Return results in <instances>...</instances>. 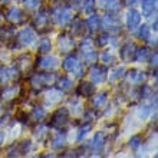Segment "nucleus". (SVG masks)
<instances>
[{"mask_svg": "<svg viewBox=\"0 0 158 158\" xmlns=\"http://www.w3.org/2000/svg\"><path fill=\"white\" fill-rule=\"evenodd\" d=\"M104 145H105V134L96 132V135L94 137V139H92V142H91V147L95 151H99L104 148Z\"/></svg>", "mask_w": 158, "mask_h": 158, "instance_id": "obj_18", "label": "nucleus"}, {"mask_svg": "<svg viewBox=\"0 0 158 158\" xmlns=\"http://www.w3.org/2000/svg\"><path fill=\"white\" fill-rule=\"evenodd\" d=\"M109 13H117L122 9V2L121 0H104L102 4Z\"/></svg>", "mask_w": 158, "mask_h": 158, "instance_id": "obj_17", "label": "nucleus"}, {"mask_svg": "<svg viewBox=\"0 0 158 158\" xmlns=\"http://www.w3.org/2000/svg\"><path fill=\"white\" fill-rule=\"evenodd\" d=\"M141 142H142L141 137H139V135H135V137H132V138H131V139H129L128 145L131 147L132 150H138V148L141 147Z\"/></svg>", "mask_w": 158, "mask_h": 158, "instance_id": "obj_33", "label": "nucleus"}, {"mask_svg": "<svg viewBox=\"0 0 158 158\" xmlns=\"http://www.w3.org/2000/svg\"><path fill=\"white\" fill-rule=\"evenodd\" d=\"M63 69L65 71H69V72H73L76 69V68L81 65L79 63V60H78V58L76 56H73V55H71V56H68L65 60H63Z\"/></svg>", "mask_w": 158, "mask_h": 158, "instance_id": "obj_16", "label": "nucleus"}, {"mask_svg": "<svg viewBox=\"0 0 158 158\" xmlns=\"http://www.w3.org/2000/svg\"><path fill=\"white\" fill-rule=\"evenodd\" d=\"M85 23L83 22H81V20H76L75 23H73V26H72V32L73 33H82L83 30H85Z\"/></svg>", "mask_w": 158, "mask_h": 158, "instance_id": "obj_36", "label": "nucleus"}, {"mask_svg": "<svg viewBox=\"0 0 158 158\" xmlns=\"http://www.w3.org/2000/svg\"><path fill=\"white\" fill-rule=\"evenodd\" d=\"M150 92H151V88L148 86V85H142L141 88V91H139V98H147V96L150 95Z\"/></svg>", "mask_w": 158, "mask_h": 158, "instance_id": "obj_38", "label": "nucleus"}, {"mask_svg": "<svg viewBox=\"0 0 158 158\" xmlns=\"http://www.w3.org/2000/svg\"><path fill=\"white\" fill-rule=\"evenodd\" d=\"M46 99H48V102L50 105L55 104V102H59L62 99V91L60 89H50L48 92V95H46Z\"/></svg>", "mask_w": 158, "mask_h": 158, "instance_id": "obj_21", "label": "nucleus"}, {"mask_svg": "<svg viewBox=\"0 0 158 158\" xmlns=\"http://www.w3.org/2000/svg\"><path fill=\"white\" fill-rule=\"evenodd\" d=\"M157 0H142L141 2V9H142V15L145 17H150L155 13L157 9Z\"/></svg>", "mask_w": 158, "mask_h": 158, "instance_id": "obj_12", "label": "nucleus"}, {"mask_svg": "<svg viewBox=\"0 0 158 158\" xmlns=\"http://www.w3.org/2000/svg\"><path fill=\"white\" fill-rule=\"evenodd\" d=\"M148 58H150V50L147 49V48H141V49H137V52H135V60L139 63L142 62H147L148 60Z\"/></svg>", "mask_w": 158, "mask_h": 158, "instance_id": "obj_23", "label": "nucleus"}, {"mask_svg": "<svg viewBox=\"0 0 158 158\" xmlns=\"http://www.w3.org/2000/svg\"><path fill=\"white\" fill-rule=\"evenodd\" d=\"M36 66L40 69H53L58 66V58L55 56H46V58H39L36 60Z\"/></svg>", "mask_w": 158, "mask_h": 158, "instance_id": "obj_8", "label": "nucleus"}, {"mask_svg": "<svg viewBox=\"0 0 158 158\" xmlns=\"http://www.w3.org/2000/svg\"><path fill=\"white\" fill-rule=\"evenodd\" d=\"M137 2H138V0H127V3H128L129 6H132V4H135Z\"/></svg>", "mask_w": 158, "mask_h": 158, "instance_id": "obj_45", "label": "nucleus"}, {"mask_svg": "<svg viewBox=\"0 0 158 158\" xmlns=\"http://www.w3.org/2000/svg\"><path fill=\"white\" fill-rule=\"evenodd\" d=\"M91 79L94 83H102L106 79V75H108V69L105 66H94L91 69Z\"/></svg>", "mask_w": 158, "mask_h": 158, "instance_id": "obj_6", "label": "nucleus"}, {"mask_svg": "<svg viewBox=\"0 0 158 158\" xmlns=\"http://www.w3.org/2000/svg\"><path fill=\"white\" fill-rule=\"evenodd\" d=\"M106 99H108V92H99L94 96V105L96 108H102L106 104Z\"/></svg>", "mask_w": 158, "mask_h": 158, "instance_id": "obj_22", "label": "nucleus"}, {"mask_svg": "<svg viewBox=\"0 0 158 158\" xmlns=\"http://www.w3.org/2000/svg\"><path fill=\"white\" fill-rule=\"evenodd\" d=\"M141 23V13L135 10V9H131L127 15V29L128 30H134L137 29Z\"/></svg>", "mask_w": 158, "mask_h": 158, "instance_id": "obj_5", "label": "nucleus"}, {"mask_svg": "<svg viewBox=\"0 0 158 158\" xmlns=\"http://www.w3.org/2000/svg\"><path fill=\"white\" fill-rule=\"evenodd\" d=\"M152 29H154V30H157V20H155L154 23H152Z\"/></svg>", "mask_w": 158, "mask_h": 158, "instance_id": "obj_46", "label": "nucleus"}, {"mask_svg": "<svg viewBox=\"0 0 158 158\" xmlns=\"http://www.w3.org/2000/svg\"><path fill=\"white\" fill-rule=\"evenodd\" d=\"M10 79H12V73H10V69H9V68L2 66V68H0V85H4V83H7Z\"/></svg>", "mask_w": 158, "mask_h": 158, "instance_id": "obj_27", "label": "nucleus"}, {"mask_svg": "<svg viewBox=\"0 0 158 158\" xmlns=\"http://www.w3.org/2000/svg\"><path fill=\"white\" fill-rule=\"evenodd\" d=\"M3 141H4V132H0V145L3 144Z\"/></svg>", "mask_w": 158, "mask_h": 158, "instance_id": "obj_44", "label": "nucleus"}, {"mask_svg": "<svg viewBox=\"0 0 158 158\" xmlns=\"http://www.w3.org/2000/svg\"><path fill=\"white\" fill-rule=\"evenodd\" d=\"M68 121H69V111L66 108H59L58 111H55L50 118V127L62 128L63 125L68 124Z\"/></svg>", "mask_w": 158, "mask_h": 158, "instance_id": "obj_1", "label": "nucleus"}, {"mask_svg": "<svg viewBox=\"0 0 158 158\" xmlns=\"http://www.w3.org/2000/svg\"><path fill=\"white\" fill-rule=\"evenodd\" d=\"M128 76H129V81H131L134 85H141L147 79L145 72L138 71V69H131V71L128 72Z\"/></svg>", "mask_w": 158, "mask_h": 158, "instance_id": "obj_13", "label": "nucleus"}, {"mask_svg": "<svg viewBox=\"0 0 158 158\" xmlns=\"http://www.w3.org/2000/svg\"><path fill=\"white\" fill-rule=\"evenodd\" d=\"M95 94V85L91 82H82L76 89V95L79 96H92Z\"/></svg>", "mask_w": 158, "mask_h": 158, "instance_id": "obj_11", "label": "nucleus"}, {"mask_svg": "<svg viewBox=\"0 0 158 158\" xmlns=\"http://www.w3.org/2000/svg\"><path fill=\"white\" fill-rule=\"evenodd\" d=\"M32 117L35 121H43L46 117V109L43 106H35L33 112H32Z\"/></svg>", "mask_w": 158, "mask_h": 158, "instance_id": "obj_28", "label": "nucleus"}, {"mask_svg": "<svg viewBox=\"0 0 158 158\" xmlns=\"http://www.w3.org/2000/svg\"><path fill=\"white\" fill-rule=\"evenodd\" d=\"M83 59H85V62L86 63H94V62L98 60V53H96L95 50L85 52V53H83Z\"/></svg>", "mask_w": 158, "mask_h": 158, "instance_id": "obj_32", "label": "nucleus"}, {"mask_svg": "<svg viewBox=\"0 0 158 158\" xmlns=\"http://www.w3.org/2000/svg\"><path fill=\"white\" fill-rule=\"evenodd\" d=\"M65 145H66V131H65V129H60V131L55 135L53 139H52L50 147H52L53 150H62Z\"/></svg>", "mask_w": 158, "mask_h": 158, "instance_id": "obj_9", "label": "nucleus"}, {"mask_svg": "<svg viewBox=\"0 0 158 158\" xmlns=\"http://www.w3.org/2000/svg\"><path fill=\"white\" fill-rule=\"evenodd\" d=\"M89 50H94V45H92V42L91 40H85L82 43V52L85 53V52H89Z\"/></svg>", "mask_w": 158, "mask_h": 158, "instance_id": "obj_39", "label": "nucleus"}, {"mask_svg": "<svg viewBox=\"0 0 158 158\" xmlns=\"http://www.w3.org/2000/svg\"><path fill=\"white\" fill-rule=\"evenodd\" d=\"M6 16H7V20L12 22V23H20L25 19V13L22 12V9L19 7H10Z\"/></svg>", "mask_w": 158, "mask_h": 158, "instance_id": "obj_10", "label": "nucleus"}, {"mask_svg": "<svg viewBox=\"0 0 158 158\" xmlns=\"http://www.w3.org/2000/svg\"><path fill=\"white\" fill-rule=\"evenodd\" d=\"M135 52H137V48L134 43H125L119 50V56L125 62H131L135 58Z\"/></svg>", "mask_w": 158, "mask_h": 158, "instance_id": "obj_7", "label": "nucleus"}, {"mask_svg": "<svg viewBox=\"0 0 158 158\" xmlns=\"http://www.w3.org/2000/svg\"><path fill=\"white\" fill-rule=\"evenodd\" d=\"M39 0H26V7L27 9H35L39 6Z\"/></svg>", "mask_w": 158, "mask_h": 158, "instance_id": "obj_40", "label": "nucleus"}, {"mask_svg": "<svg viewBox=\"0 0 158 158\" xmlns=\"http://www.w3.org/2000/svg\"><path fill=\"white\" fill-rule=\"evenodd\" d=\"M73 48V39L68 38L66 35L59 36V49L60 52H71Z\"/></svg>", "mask_w": 158, "mask_h": 158, "instance_id": "obj_15", "label": "nucleus"}, {"mask_svg": "<svg viewBox=\"0 0 158 158\" xmlns=\"http://www.w3.org/2000/svg\"><path fill=\"white\" fill-rule=\"evenodd\" d=\"M151 55V66L157 68V52H154V53H150Z\"/></svg>", "mask_w": 158, "mask_h": 158, "instance_id": "obj_43", "label": "nucleus"}, {"mask_svg": "<svg viewBox=\"0 0 158 158\" xmlns=\"http://www.w3.org/2000/svg\"><path fill=\"white\" fill-rule=\"evenodd\" d=\"M29 117H27V114L25 112H19L17 114V121H20V122H27Z\"/></svg>", "mask_w": 158, "mask_h": 158, "instance_id": "obj_41", "label": "nucleus"}, {"mask_svg": "<svg viewBox=\"0 0 158 158\" xmlns=\"http://www.w3.org/2000/svg\"><path fill=\"white\" fill-rule=\"evenodd\" d=\"M151 111H152L151 105H144V106H141V109H139V114H138L139 119H145V118L151 114Z\"/></svg>", "mask_w": 158, "mask_h": 158, "instance_id": "obj_34", "label": "nucleus"}, {"mask_svg": "<svg viewBox=\"0 0 158 158\" xmlns=\"http://www.w3.org/2000/svg\"><path fill=\"white\" fill-rule=\"evenodd\" d=\"M91 128H92L91 124H86L85 127H82V128H81V131H79V134H78V141H82L83 137H85V135L91 131Z\"/></svg>", "mask_w": 158, "mask_h": 158, "instance_id": "obj_37", "label": "nucleus"}, {"mask_svg": "<svg viewBox=\"0 0 158 158\" xmlns=\"http://www.w3.org/2000/svg\"><path fill=\"white\" fill-rule=\"evenodd\" d=\"M17 92H19V88L17 86H6L3 88V91H2V98L4 101H10L13 98H16Z\"/></svg>", "mask_w": 158, "mask_h": 158, "instance_id": "obj_19", "label": "nucleus"}, {"mask_svg": "<svg viewBox=\"0 0 158 158\" xmlns=\"http://www.w3.org/2000/svg\"><path fill=\"white\" fill-rule=\"evenodd\" d=\"M101 26L105 27L109 32H117V30H121V22L117 16H114L112 13H109L104 17V20H101Z\"/></svg>", "mask_w": 158, "mask_h": 158, "instance_id": "obj_4", "label": "nucleus"}, {"mask_svg": "<svg viewBox=\"0 0 158 158\" xmlns=\"http://www.w3.org/2000/svg\"><path fill=\"white\" fill-rule=\"evenodd\" d=\"M59 89L60 91H71L72 88H73V82H72L69 78H60L59 79Z\"/></svg>", "mask_w": 158, "mask_h": 158, "instance_id": "obj_29", "label": "nucleus"}, {"mask_svg": "<svg viewBox=\"0 0 158 158\" xmlns=\"http://www.w3.org/2000/svg\"><path fill=\"white\" fill-rule=\"evenodd\" d=\"M86 27L89 29V32H95L101 27V17L95 13H91L89 17L86 19Z\"/></svg>", "mask_w": 158, "mask_h": 158, "instance_id": "obj_14", "label": "nucleus"}, {"mask_svg": "<svg viewBox=\"0 0 158 158\" xmlns=\"http://www.w3.org/2000/svg\"><path fill=\"white\" fill-rule=\"evenodd\" d=\"M3 3H9V2H12V0H2Z\"/></svg>", "mask_w": 158, "mask_h": 158, "instance_id": "obj_48", "label": "nucleus"}, {"mask_svg": "<svg viewBox=\"0 0 158 158\" xmlns=\"http://www.w3.org/2000/svg\"><path fill=\"white\" fill-rule=\"evenodd\" d=\"M125 71H127V69H125L124 66H119V68H117V69H114V72L109 75V81H111V82H118V81L125 75Z\"/></svg>", "mask_w": 158, "mask_h": 158, "instance_id": "obj_26", "label": "nucleus"}, {"mask_svg": "<svg viewBox=\"0 0 158 158\" xmlns=\"http://www.w3.org/2000/svg\"><path fill=\"white\" fill-rule=\"evenodd\" d=\"M109 40H111V39H109V33H102V35H99V36L96 38L95 43L98 46H105Z\"/></svg>", "mask_w": 158, "mask_h": 158, "instance_id": "obj_35", "label": "nucleus"}, {"mask_svg": "<svg viewBox=\"0 0 158 158\" xmlns=\"http://www.w3.org/2000/svg\"><path fill=\"white\" fill-rule=\"evenodd\" d=\"M53 19L60 27L65 26L72 20V9L71 7H59L55 10L53 13Z\"/></svg>", "mask_w": 158, "mask_h": 158, "instance_id": "obj_2", "label": "nucleus"}, {"mask_svg": "<svg viewBox=\"0 0 158 158\" xmlns=\"http://www.w3.org/2000/svg\"><path fill=\"white\" fill-rule=\"evenodd\" d=\"M48 20H49V16H48V12L46 10H42L39 15H36V17H35V22L33 25L36 26V27H43V26L48 25Z\"/></svg>", "mask_w": 158, "mask_h": 158, "instance_id": "obj_20", "label": "nucleus"}, {"mask_svg": "<svg viewBox=\"0 0 158 158\" xmlns=\"http://www.w3.org/2000/svg\"><path fill=\"white\" fill-rule=\"evenodd\" d=\"M2 22H3V13L0 12V25H2Z\"/></svg>", "mask_w": 158, "mask_h": 158, "instance_id": "obj_47", "label": "nucleus"}, {"mask_svg": "<svg viewBox=\"0 0 158 158\" xmlns=\"http://www.w3.org/2000/svg\"><path fill=\"white\" fill-rule=\"evenodd\" d=\"M36 39V33H35V30L32 27H26L23 29L22 32H19L17 35V38L15 40L19 43L20 46H27V45H32Z\"/></svg>", "mask_w": 158, "mask_h": 158, "instance_id": "obj_3", "label": "nucleus"}, {"mask_svg": "<svg viewBox=\"0 0 158 158\" xmlns=\"http://www.w3.org/2000/svg\"><path fill=\"white\" fill-rule=\"evenodd\" d=\"M73 73H75V78H81V76L83 75V66L82 65H79L75 71H73Z\"/></svg>", "mask_w": 158, "mask_h": 158, "instance_id": "obj_42", "label": "nucleus"}, {"mask_svg": "<svg viewBox=\"0 0 158 158\" xmlns=\"http://www.w3.org/2000/svg\"><path fill=\"white\" fill-rule=\"evenodd\" d=\"M101 60L104 62V65H112V63H115V60H117V58L114 56L111 52H108V50H105L104 53L101 55Z\"/></svg>", "mask_w": 158, "mask_h": 158, "instance_id": "obj_31", "label": "nucleus"}, {"mask_svg": "<svg viewBox=\"0 0 158 158\" xmlns=\"http://www.w3.org/2000/svg\"><path fill=\"white\" fill-rule=\"evenodd\" d=\"M95 0H82V12L85 15H91L95 10Z\"/></svg>", "mask_w": 158, "mask_h": 158, "instance_id": "obj_25", "label": "nucleus"}, {"mask_svg": "<svg viewBox=\"0 0 158 158\" xmlns=\"http://www.w3.org/2000/svg\"><path fill=\"white\" fill-rule=\"evenodd\" d=\"M39 52L40 53H49L50 50H52V43H50V40L49 39H42L40 40V43H39Z\"/></svg>", "mask_w": 158, "mask_h": 158, "instance_id": "obj_30", "label": "nucleus"}, {"mask_svg": "<svg viewBox=\"0 0 158 158\" xmlns=\"http://www.w3.org/2000/svg\"><path fill=\"white\" fill-rule=\"evenodd\" d=\"M150 35H151V29H150V26H147V25H142L139 26V29H138V39H141V40H148L150 39Z\"/></svg>", "mask_w": 158, "mask_h": 158, "instance_id": "obj_24", "label": "nucleus"}]
</instances>
